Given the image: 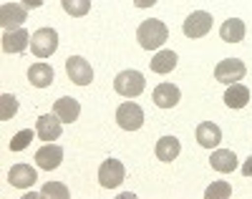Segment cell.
<instances>
[{
	"label": "cell",
	"instance_id": "obj_1",
	"mask_svg": "<svg viewBox=\"0 0 252 199\" xmlns=\"http://www.w3.org/2000/svg\"><path fill=\"white\" fill-rule=\"evenodd\" d=\"M169 38V28H166L161 20H144L136 31V40L144 51H154V48H161L164 40Z\"/></svg>",
	"mask_w": 252,
	"mask_h": 199
},
{
	"label": "cell",
	"instance_id": "obj_2",
	"mask_svg": "<svg viewBox=\"0 0 252 199\" xmlns=\"http://www.w3.org/2000/svg\"><path fill=\"white\" fill-rule=\"evenodd\" d=\"M114 88H116V94H121L126 99H136V96L144 94L146 81L139 71H121L114 81Z\"/></svg>",
	"mask_w": 252,
	"mask_h": 199
},
{
	"label": "cell",
	"instance_id": "obj_3",
	"mask_svg": "<svg viewBox=\"0 0 252 199\" xmlns=\"http://www.w3.org/2000/svg\"><path fill=\"white\" fill-rule=\"evenodd\" d=\"M58 48V33L56 28H40L31 35V51L38 56V58H48L53 56Z\"/></svg>",
	"mask_w": 252,
	"mask_h": 199
},
{
	"label": "cell",
	"instance_id": "obj_4",
	"mask_svg": "<svg viewBox=\"0 0 252 199\" xmlns=\"http://www.w3.org/2000/svg\"><path fill=\"white\" fill-rule=\"evenodd\" d=\"M116 121L124 131H139L144 126V111L141 106L134 101H126L116 108Z\"/></svg>",
	"mask_w": 252,
	"mask_h": 199
},
{
	"label": "cell",
	"instance_id": "obj_5",
	"mask_svg": "<svg viewBox=\"0 0 252 199\" xmlns=\"http://www.w3.org/2000/svg\"><path fill=\"white\" fill-rule=\"evenodd\" d=\"M245 73H247V66L240 58H224V61L217 63V68H215V78L220 83H227V86L242 81Z\"/></svg>",
	"mask_w": 252,
	"mask_h": 199
},
{
	"label": "cell",
	"instance_id": "obj_6",
	"mask_svg": "<svg viewBox=\"0 0 252 199\" xmlns=\"http://www.w3.org/2000/svg\"><path fill=\"white\" fill-rule=\"evenodd\" d=\"M66 73L68 78L76 83V86H89L94 81V68H91V63L86 58H81V56H71L66 61Z\"/></svg>",
	"mask_w": 252,
	"mask_h": 199
},
{
	"label": "cell",
	"instance_id": "obj_7",
	"mask_svg": "<svg viewBox=\"0 0 252 199\" xmlns=\"http://www.w3.org/2000/svg\"><path fill=\"white\" fill-rule=\"evenodd\" d=\"M124 176H126V169L119 159H106L101 166H98V182L103 189H114L124 182Z\"/></svg>",
	"mask_w": 252,
	"mask_h": 199
},
{
	"label": "cell",
	"instance_id": "obj_8",
	"mask_svg": "<svg viewBox=\"0 0 252 199\" xmlns=\"http://www.w3.org/2000/svg\"><path fill=\"white\" fill-rule=\"evenodd\" d=\"M212 31V15L204 13V10H194L189 13L184 20V35L187 38H202Z\"/></svg>",
	"mask_w": 252,
	"mask_h": 199
},
{
	"label": "cell",
	"instance_id": "obj_9",
	"mask_svg": "<svg viewBox=\"0 0 252 199\" xmlns=\"http://www.w3.org/2000/svg\"><path fill=\"white\" fill-rule=\"evenodd\" d=\"M28 20V8L18 3H5L0 8V26L5 31H18Z\"/></svg>",
	"mask_w": 252,
	"mask_h": 199
},
{
	"label": "cell",
	"instance_id": "obj_10",
	"mask_svg": "<svg viewBox=\"0 0 252 199\" xmlns=\"http://www.w3.org/2000/svg\"><path fill=\"white\" fill-rule=\"evenodd\" d=\"M63 121L53 114H43L38 119V124H35V136L40 139V141H46V144H51V141H56L58 136H61V131H63V126H61Z\"/></svg>",
	"mask_w": 252,
	"mask_h": 199
},
{
	"label": "cell",
	"instance_id": "obj_11",
	"mask_svg": "<svg viewBox=\"0 0 252 199\" xmlns=\"http://www.w3.org/2000/svg\"><path fill=\"white\" fill-rule=\"evenodd\" d=\"M8 182L15 189H28V187H33L38 182V174H35V169L31 164H15L8 171Z\"/></svg>",
	"mask_w": 252,
	"mask_h": 199
},
{
	"label": "cell",
	"instance_id": "obj_12",
	"mask_svg": "<svg viewBox=\"0 0 252 199\" xmlns=\"http://www.w3.org/2000/svg\"><path fill=\"white\" fill-rule=\"evenodd\" d=\"M63 162V149L56 146V144H46L35 151V164L43 169V171H51V169H58V164Z\"/></svg>",
	"mask_w": 252,
	"mask_h": 199
},
{
	"label": "cell",
	"instance_id": "obj_13",
	"mask_svg": "<svg viewBox=\"0 0 252 199\" xmlns=\"http://www.w3.org/2000/svg\"><path fill=\"white\" fill-rule=\"evenodd\" d=\"M154 103L159 106V108H174L177 103H179V99H182V94H179V88L174 86V83H159L157 88H154Z\"/></svg>",
	"mask_w": 252,
	"mask_h": 199
},
{
	"label": "cell",
	"instance_id": "obj_14",
	"mask_svg": "<svg viewBox=\"0 0 252 199\" xmlns=\"http://www.w3.org/2000/svg\"><path fill=\"white\" fill-rule=\"evenodd\" d=\"M28 46H31L28 31H23V28L5 31V35H3V51H5V53H23Z\"/></svg>",
	"mask_w": 252,
	"mask_h": 199
},
{
	"label": "cell",
	"instance_id": "obj_15",
	"mask_svg": "<svg viewBox=\"0 0 252 199\" xmlns=\"http://www.w3.org/2000/svg\"><path fill=\"white\" fill-rule=\"evenodd\" d=\"M53 114H56L63 124H73V121L78 119V114H81V103H78L76 99H71V96H63V99L56 101Z\"/></svg>",
	"mask_w": 252,
	"mask_h": 199
},
{
	"label": "cell",
	"instance_id": "obj_16",
	"mask_svg": "<svg viewBox=\"0 0 252 199\" xmlns=\"http://www.w3.org/2000/svg\"><path fill=\"white\" fill-rule=\"evenodd\" d=\"M197 141L204 146V149H215L220 141H222V131L215 121H204L197 126Z\"/></svg>",
	"mask_w": 252,
	"mask_h": 199
},
{
	"label": "cell",
	"instance_id": "obj_17",
	"mask_svg": "<svg viewBox=\"0 0 252 199\" xmlns=\"http://www.w3.org/2000/svg\"><path fill=\"white\" fill-rule=\"evenodd\" d=\"M28 81H31L35 88H48V86L53 83V68H51L48 63L38 61V63H33L31 68H28Z\"/></svg>",
	"mask_w": 252,
	"mask_h": 199
},
{
	"label": "cell",
	"instance_id": "obj_18",
	"mask_svg": "<svg viewBox=\"0 0 252 199\" xmlns=\"http://www.w3.org/2000/svg\"><path fill=\"white\" fill-rule=\"evenodd\" d=\"M224 103L229 108H245L250 103V88L242 83H229L224 91Z\"/></svg>",
	"mask_w": 252,
	"mask_h": 199
},
{
	"label": "cell",
	"instance_id": "obj_19",
	"mask_svg": "<svg viewBox=\"0 0 252 199\" xmlns=\"http://www.w3.org/2000/svg\"><path fill=\"white\" fill-rule=\"evenodd\" d=\"M220 38L224 43H240V40H245V20H240V18L224 20L222 28H220Z\"/></svg>",
	"mask_w": 252,
	"mask_h": 199
},
{
	"label": "cell",
	"instance_id": "obj_20",
	"mask_svg": "<svg viewBox=\"0 0 252 199\" xmlns=\"http://www.w3.org/2000/svg\"><path fill=\"white\" fill-rule=\"evenodd\" d=\"M179 151H182V144L177 136H161L157 141V157L159 162H174L179 157Z\"/></svg>",
	"mask_w": 252,
	"mask_h": 199
},
{
	"label": "cell",
	"instance_id": "obj_21",
	"mask_svg": "<svg viewBox=\"0 0 252 199\" xmlns=\"http://www.w3.org/2000/svg\"><path fill=\"white\" fill-rule=\"evenodd\" d=\"M209 164H212V169H217L222 174H229L237 166V157H235V151H229V149H217L212 154V159H209Z\"/></svg>",
	"mask_w": 252,
	"mask_h": 199
},
{
	"label": "cell",
	"instance_id": "obj_22",
	"mask_svg": "<svg viewBox=\"0 0 252 199\" xmlns=\"http://www.w3.org/2000/svg\"><path fill=\"white\" fill-rule=\"evenodd\" d=\"M149 66H152V71L154 73H172L174 71V66H177V53L174 51H159L152 61H149Z\"/></svg>",
	"mask_w": 252,
	"mask_h": 199
},
{
	"label": "cell",
	"instance_id": "obj_23",
	"mask_svg": "<svg viewBox=\"0 0 252 199\" xmlns=\"http://www.w3.org/2000/svg\"><path fill=\"white\" fill-rule=\"evenodd\" d=\"M61 5H63V10H66L68 15L81 18V15H86L91 10V0H61Z\"/></svg>",
	"mask_w": 252,
	"mask_h": 199
},
{
	"label": "cell",
	"instance_id": "obj_24",
	"mask_svg": "<svg viewBox=\"0 0 252 199\" xmlns=\"http://www.w3.org/2000/svg\"><path fill=\"white\" fill-rule=\"evenodd\" d=\"M33 136H35V134H33L31 129H23V131H18V134H15V136H13L10 141H8V149H10V151H23V149H28V146H31Z\"/></svg>",
	"mask_w": 252,
	"mask_h": 199
},
{
	"label": "cell",
	"instance_id": "obj_25",
	"mask_svg": "<svg viewBox=\"0 0 252 199\" xmlns=\"http://www.w3.org/2000/svg\"><path fill=\"white\" fill-rule=\"evenodd\" d=\"M18 111V99L10 96V94H3L0 96V119L3 121H10Z\"/></svg>",
	"mask_w": 252,
	"mask_h": 199
},
{
	"label": "cell",
	"instance_id": "obj_26",
	"mask_svg": "<svg viewBox=\"0 0 252 199\" xmlns=\"http://www.w3.org/2000/svg\"><path fill=\"white\" fill-rule=\"evenodd\" d=\"M204 197L207 199H227V197H232V187H229V182H212L207 187Z\"/></svg>",
	"mask_w": 252,
	"mask_h": 199
},
{
	"label": "cell",
	"instance_id": "obj_27",
	"mask_svg": "<svg viewBox=\"0 0 252 199\" xmlns=\"http://www.w3.org/2000/svg\"><path fill=\"white\" fill-rule=\"evenodd\" d=\"M40 194L43 197H58V199H68V187L66 184H61V182H48L43 189H40Z\"/></svg>",
	"mask_w": 252,
	"mask_h": 199
},
{
	"label": "cell",
	"instance_id": "obj_28",
	"mask_svg": "<svg viewBox=\"0 0 252 199\" xmlns=\"http://www.w3.org/2000/svg\"><path fill=\"white\" fill-rule=\"evenodd\" d=\"M23 5H26V8H31V10H35V8L43 5V0H23Z\"/></svg>",
	"mask_w": 252,
	"mask_h": 199
},
{
	"label": "cell",
	"instance_id": "obj_29",
	"mask_svg": "<svg viewBox=\"0 0 252 199\" xmlns=\"http://www.w3.org/2000/svg\"><path fill=\"white\" fill-rule=\"evenodd\" d=\"M154 3H157V0H134V5H136V8H152Z\"/></svg>",
	"mask_w": 252,
	"mask_h": 199
},
{
	"label": "cell",
	"instance_id": "obj_30",
	"mask_svg": "<svg viewBox=\"0 0 252 199\" xmlns=\"http://www.w3.org/2000/svg\"><path fill=\"white\" fill-rule=\"evenodd\" d=\"M242 174H245V176H252V157L242 164Z\"/></svg>",
	"mask_w": 252,
	"mask_h": 199
},
{
	"label": "cell",
	"instance_id": "obj_31",
	"mask_svg": "<svg viewBox=\"0 0 252 199\" xmlns=\"http://www.w3.org/2000/svg\"><path fill=\"white\" fill-rule=\"evenodd\" d=\"M38 197H43V194H35V192H28L26 194V199H38Z\"/></svg>",
	"mask_w": 252,
	"mask_h": 199
}]
</instances>
